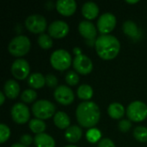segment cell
Segmentation results:
<instances>
[{"label": "cell", "mask_w": 147, "mask_h": 147, "mask_svg": "<svg viewBox=\"0 0 147 147\" xmlns=\"http://www.w3.org/2000/svg\"><path fill=\"white\" fill-rule=\"evenodd\" d=\"M76 117L81 127L92 128L98 123L101 117V111L96 103L86 101L78 105L76 109Z\"/></svg>", "instance_id": "1"}, {"label": "cell", "mask_w": 147, "mask_h": 147, "mask_svg": "<svg viewBox=\"0 0 147 147\" xmlns=\"http://www.w3.org/2000/svg\"><path fill=\"white\" fill-rule=\"evenodd\" d=\"M95 48L100 58L109 60L118 55L121 44L119 40L112 34H101L96 40Z\"/></svg>", "instance_id": "2"}, {"label": "cell", "mask_w": 147, "mask_h": 147, "mask_svg": "<svg viewBox=\"0 0 147 147\" xmlns=\"http://www.w3.org/2000/svg\"><path fill=\"white\" fill-rule=\"evenodd\" d=\"M31 47V42L26 35H16L9 43L8 50L15 57H22L26 55Z\"/></svg>", "instance_id": "3"}, {"label": "cell", "mask_w": 147, "mask_h": 147, "mask_svg": "<svg viewBox=\"0 0 147 147\" xmlns=\"http://www.w3.org/2000/svg\"><path fill=\"white\" fill-rule=\"evenodd\" d=\"M56 110L55 105L47 100H39L35 102L32 106L33 115L40 120H47L53 117Z\"/></svg>", "instance_id": "4"}, {"label": "cell", "mask_w": 147, "mask_h": 147, "mask_svg": "<svg viewBox=\"0 0 147 147\" xmlns=\"http://www.w3.org/2000/svg\"><path fill=\"white\" fill-rule=\"evenodd\" d=\"M71 54L65 49H58L52 53L50 56V63L57 71L67 70L72 63Z\"/></svg>", "instance_id": "5"}, {"label": "cell", "mask_w": 147, "mask_h": 147, "mask_svg": "<svg viewBox=\"0 0 147 147\" xmlns=\"http://www.w3.org/2000/svg\"><path fill=\"white\" fill-rule=\"evenodd\" d=\"M127 115L131 121H143L147 117V105L141 101L132 102L127 106Z\"/></svg>", "instance_id": "6"}, {"label": "cell", "mask_w": 147, "mask_h": 147, "mask_svg": "<svg viewBox=\"0 0 147 147\" xmlns=\"http://www.w3.org/2000/svg\"><path fill=\"white\" fill-rule=\"evenodd\" d=\"M27 29L34 34H43L47 27L46 18L39 14H33L28 16L25 20Z\"/></svg>", "instance_id": "7"}, {"label": "cell", "mask_w": 147, "mask_h": 147, "mask_svg": "<svg viewBox=\"0 0 147 147\" xmlns=\"http://www.w3.org/2000/svg\"><path fill=\"white\" fill-rule=\"evenodd\" d=\"M12 120L20 125H23L28 122L30 118V112L28 106L25 103L17 102L14 104L10 110Z\"/></svg>", "instance_id": "8"}, {"label": "cell", "mask_w": 147, "mask_h": 147, "mask_svg": "<svg viewBox=\"0 0 147 147\" xmlns=\"http://www.w3.org/2000/svg\"><path fill=\"white\" fill-rule=\"evenodd\" d=\"M116 25V17L114 14L106 12L100 16L97 21V28L102 34H109Z\"/></svg>", "instance_id": "9"}, {"label": "cell", "mask_w": 147, "mask_h": 147, "mask_svg": "<svg viewBox=\"0 0 147 147\" xmlns=\"http://www.w3.org/2000/svg\"><path fill=\"white\" fill-rule=\"evenodd\" d=\"M10 71L16 79L23 80L29 77V64L24 59H17L12 63Z\"/></svg>", "instance_id": "10"}, {"label": "cell", "mask_w": 147, "mask_h": 147, "mask_svg": "<svg viewBox=\"0 0 147 147\" xmlns=\"http://www.w3.org/2000/svg\"><path fill=\"white\" fill-rule=\"evenodd\" d=\"M54 99L62 105H70L74 101V93L71 88L66 85L58 86L53 92Z\"/></svg>", "instance_id": "11"}, {"label": "cell", "mask_w": 147, "mask_h": 147, "mask_svg": "<svg viewBox=\"0 0 147 147\" xmlns=\"http://www.w3.org/2000/svg\"><path fill=\"white\" fill-rule=\"evenodd\" d=\"M72 65L77 72L83 75H87L93 70V64L91 59L83 53L75 56L72 61Z\"/></svg>", "instance_id": "12"}, {"label": "cell", "mask_w": 147, "mask_h": 147, "mask_svg": "<svg viewBox=\"0 0 147 147\" xmlns=\"http://www.w3.org/2000/svg\"><path fill=\"white\" fill-rule=\"evenodd\" d=\"M69 33V25L61 20H56L48 26V34L55 39H61Z\"/></svg>", "instance_id": "13"}, {"label": "cell", "mask_w": 147, "mask_h": 147, "mask_svg": "<svg viewBox=\"0 0 147 147\" xmlns=\"http://www.w3.org/2000/svg\"><path fill=\"white\" fill-rule=\"evenodd\" d=\"M78 31L87 41L96 40V28L90 21H82L78 24Z\"/></svg>", "instance_id": "14"}, {"label": "cell", "mask_w": 147, "mask_h": 147, "mask_svg": "<svg viewBox=\"0 0 147 147\" xmlns=\"http://www.w3.org/2000/svg\"><path fill=\"white\" fill-rule=\"evenodd\" d=\"M57 11L64 16H72L77 9V3L74 0H58L55 3Z\"/></svg>", "instance_id": "15"}, {"label": "cell", "mask_w": 147, "mask_h": 147, "mask_svg": "<svg viewBox=\"0 0 147 147\" xmlns=\"http://www.w3.org/2000/svg\"><path fill=\"white\" fill-rule=\"evenodd\" d=\"M122 28H123V32L134 40H139L141 38L142 35L141 30L139 28V27L134 22L131 20L126 21L123 23Z\"/></svg>", "instance_id": "16"}, {"label": "cell", "mask_w": 147, "mask_h": 147, "mask_svg": "<svg viewBox=\"0 0 147 147\" xmlns=\"http://www.w3.org/2000/svg\"><path fill=\"white\" fill-rule=\"evenodd\" d=\"M3 93L9 99H16L20 94V85L14 79H9L3 85Z\"/></svg>", "instance_id": "17"}, {"label": "cell", "mask_w": 147, "mask_h": 147, "mask_svg": "<svg viewBox=\"0 0 147 147\" xmlns=\"http://www.w3.org/2000/svg\"><path fill=\"white\" fill-rule=\"evenodd\" d=\"M82 14L88 20H93L96 18L99 14L98 5L94 2H86L82 6Z\"/></svg>", "instance_id": "18"}, {"label": "cell", "mask_w": 147, "mask_h": 147, "mask_svg": "<svg viewBox=\"0 0 147 147\" xmlns=\"http://www.w3.org/2000/svg\"><path fill=\"white\" fill-rule=\"evenodd\" d=\"M83 136L82 128L78 126H70L65 132V138L70 143H76L81 140Z\"/></svg>", "instance_id": "19"}, {"label": "cell", "mask_w": 147, "mask_h": 147, "mask_svg": "<svg viewBox=\"0 0 147 147\" xmlns=\"http://www.w3.org/2000/svg\"><path fill=\"white\" fill-rule=\"evenodd\" d=\"M53 123L59 129H67L70 127L71 120L68 115L62 111H58L53 116Z\"/></svg>", "instance_id": "20"}, {"label": "cell", "mask_w": 147, "mask_h": 147, "mask_svg": "<svg viewBox=\"0 0 147 147\" xmlns=\"http://www.w3.org/2000/svg\"><path fill=\"white\" fill-rule=\"evenodd\" d=\"M34 144L36 147H55V140L51 135L43 133L34 137Z\"/></svg>", "instance_id": "21"}, {"label": "cell", "mask_w": 147, "mask_h": 147, "mask_svg": "<svg viewBox=\"0 0 147 147\" xmlns=\"http://www.w3.org/2000/svg\"><path fill=\"white\" fill-rule=\"evenodd\" d=\"M125 111L124 106L120 102H113L108 108L109 115L115 120L121 119L125 115Z\"/></svg>", "instance_id": "22"}, {"label": "cell", "mask_w": 147, "mask_h": 147, "mask_svg": "<svg viewBox=\"0 0 147 147\" xmlns=\"http://www.w3.org/2000/svg\"><path fill=\"white\" fill-rule=\"evenodd\" d=\"M28 84L32 89H40L46 84V78L40 72L32 73L28 78Z\"/></svg>", "instance_id": "23"}, {"label": "cell", "mask_w": 147, "mask_h": 147, "mask_svg": "<svg viewBox=\"0 0 147 147\" xmlns=\"http://www.w3.org/2000/svg\"><path fill=\"white\" fill-rule=\"evenodd\" d=\"M77 96L78 98L86 101H89L93 96V89L89 84H81L77 90Z\"/></svg>", "instance_id": "24"}, {"label": "cell", "mask_w": 147, "mask_h": 147, "mask_svg": "<svg viewBox=\"0 0 147 147\" xmlns=\"http://www.w3.org/2000/svg\"><path fill=\"white\" fill-rule=\"evenodd\" d=\"M28 127L34 134H36V135L43 134L44 131L46 130V127H47L44 121L37 119V118L32 119L28 123Z\"/></svg>", "instance_id": "25"}, {"label": "cell", "mask_w": 147, "mask_h": 147, "mask_svg": "<svg viewBox=\"0 0 147 147\" xmlns=\"http://www.w3.org/2000/svg\"><path fill=\"white\" fill-rule=\"evenodd\" d=\"M38 44L39 46L42 48V49H45V50H47V49H50L53 45V39L52 37L48 34H41L39 35L38 37Z\"/></svg>", "instance_id": "26"}, {"label": "cell", "mask_w": 147, "mask_h": 147, "mask_svg": "<svg viewBox=\"0 0 147 147\" xmlns=\"http://www.w3.org/2000/svg\"><path fill=\"white\" fill-rule=\"evenodd\" d=\"M134 137L136 140L141 143L147 142V127L143 126H139L135 127L134 131Z\"/></svg>", "instance_id": "27"}, {"label": "cell", "mask_w": 147, "mask_h": 147, "mask_svg": "<svg viewBox=\"0 0 147 147\" xmlns=\"http://www.w3.org/2000/svg\"><path fill=\"white\" fill-rule=\"evenodd\" d=\"M101 137H102V134H101L100 130L97 129V128H95V127L90 128L86 133L87 140L89 142L92 143V144L96 143L97 141H99L101 140Z\"/></svg>", "instance_id": "28"}, {"label": "cell", "mask_w": 147, "mask_h": 147, "mask_svg": "<svg viewBox=\"0 0 147 147\" xmlns=\"http://www.w3.org/2000/svg\"><path fill=\"white\" fill-rule=\"evenodd\" d=\"M36 98H37V93L34 90H31V89L25 90L21 94V100L26 103H31L34 102Z\"/></svg>", "instance_id": "29"}, {"label": "cell", "mask_w": 147, "mask_h": 147, "mask_svg": "<svg viewBox=\"0 0 147 147\" xmlns=\"http://www.w3.org/2000/svg\"><path fill=\"white\" fill-rule=\"evenodd\" d=\"M65 82L71 86H74L79 82V76L74 71H69L65 75Z\"/></svg>", "instance_id": "30"}, {"label": "cell", "mask_w": 147, "mask_h": 147, "mask_svg": "<svg viewBox=\"0 0 147 147\" xmlns=\"http://www.w3.org/2000/svg\"><path fill=\"white\" fill-rule=\"evenodd\" d=\"M10 136V130L8 126L2 123L0 124V142L3 144L9 140Z\"/></svg>", "instance_id": "31"}, {"label": "cell", "mask_w": 147, "mask_h": 147, "mask_svg": "<svg viewBox=\"0 0 147 147\" xmlns=\"http://www.w3.org/2000/svg\"><path fill=\"white\" fill-rule=\"evenodd\" d=\"M118 127L120 129L121 132L122 133H127L131 127H132V123L130 120H121L119 124H118Z\"/></svg>", "instance_id": "32"}, {"label": "cell", "mask_w": 147, "mask_h": 147, "mask_svg": "<svg viewBox=\"0 0 147 147\" xmlns=\"http://www.w3.org/2000/svg\"><path fill=\"white\" fill-rule=\"evenodd\" d=\"M46 84L50 88H54L58 84V78L53 74H47L45 76Z\"/></svg>", "instance_id": "33"}, {"label": "cell", "mask_w": 147, "mask_h": 147, "mask_svg": "<svg viewBox=\"0 0 147 147\" xmlns=\"http://www.w3.org/2000/svg\"><path fill=\"white\" fill-rule=\"evenodd\" d=\"M33 141H34V139L29 134H23L20 138V143L27 147L29 146L33 143Z\"/></svg>", "instance_id": "34"}, {"label": "cell", "mask_w": 147, "mask_h": 147, "mask_svg": "<svg viewBox=\"0 0 147 147\" xmlns=\"http://www.w3.org/2000/svg\"><path fill=\"white\" fill-rule=\"evenodd\" d=\"M97 147H116V146H115V143H114L110 139L104 138V139H102V140L99 141Z\"/></svg>", "instance_id": "35"}, {"label": "cell", "mask_w": 147, "mask_h": 147, "mask_svg": "<svg viewBox=\"0 0 147 147\" xmlns=\"http://www.w3.org/2000/svg\"><path fill=\"white\" fill-rule=\"evenodd\" d=\"M5 95L3 92H0V105H3L4 103V101H5Z\"/></svg>", "instance_id": "36"}, {"label": "cell", "mask_w": 147, "mask_h": 147, "mask_svg": "<svg viewBox=\"0 0 147 147\" xmlns=\"http://www.w3.org/2000/svg\"><path fill=\"white\" fill-rule=\"evenodd\" d=\"M73 53L76 54V56H78V55H79V54H82L81 48H80V47H74V48H73Z\"/></svg>", "instance_id": "37"}, {"label": "cell", "mask_w": 147, "mask_h": 147, "mask_svg": "<svg viewBox=\"0 0 147 147\" xmlns=\"http://www.w3.org/2000/svg\"><path fill=\"white\" fill-rule=\"evenodd\" d=\"M10 147H27V146H25L22 145L21 143H16V144L12 145Z\"/></svg>", "instance_id": "38"}, {"label": "cell", "mask_w": 147, "mask_h": 147, "mask_svg": "<svg viewBox=\"0 0 147 147\" xmlns=\"http://www.w3.org/2000/svg\"><path fill=\"white\" fill-rule=\"evenodd\" d=\"M127 3H139V1L138 0H135V1H127Z\"/></svg>", "instance_id": "39"}, {"label": "cell", "mask_w": 147, "mask_h": 147, "mask_svg": "<svg viewBox=\"0 0 147 147\" xmlns=\"http://www.w3.org/2000/svg\"><path fill=\"white\" fill-rule=\"evenodd\" d=\"M65 147H78V146H65Z\"/></svg>", "instance_id": "40"}]
</instances>
